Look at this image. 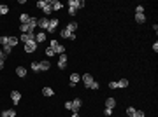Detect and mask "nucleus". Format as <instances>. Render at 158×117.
Masks as SVG:
<instances>
[{
  "label": "nucleus",
  "instance_id": "15",
  "mask_svg": "<svg viewBox=\"0 0 158 117\" xmlns=\"http://www.w3.org/2000/svg\"><path fill=\"white\" fill-rule=\"evenodd\" d=\"M60 37H62V39H70V40H76V33H70L69 30H65V28H63L62 32H60Z\"/></svg>",
  "mask_w": 158,
  "mask_h": 117
},
{
  "label": "nucleus",
  "instance_id": "22",
  "mask_svg": "<svg viewBox=\"0 0 158 117\" xmlns=\"http://www.w3.org/2000/svg\"><path fill=\"white\" fill-rule=\"evenodd\" d=\"M134 20H135V23H139V25H144V23H146V14H135Z\"/></svg>",
  "mask_w": 158,
  "mask_h": 117
},
{
  "label": "nucleus",
  "instance_id": "31",
  "mask_svg": "<svg viewBox=\"0 0 158 117\" xmlns=\"http://www.w3.org/2000/svg\"><path fill=\"white\" fill-rule=\"evenodd\" d=\"M144 10H146L144 9V5H137L135 7V14H144Z\"/></svg>",
  "mask_w": 158,
  "mask_h": 117
},
{
  "label": "nucleus",
  "instance_id": "36",
  "mask_svg": "<svg viewBox=\"0 0 158 117\" xmlns=\"http://www.w3.org/2000/svg\"><path fill=\"white\" fill-rule=\"evenodd\" d=\"M4 67H5V59H0V70H4Z\"/></svg>",
  "mask_w": 158,
  "mask_h": 117
},
{
  "label": "nucleus",
  "instance_id": "38",
  "mask_svg": "<svg viewBox=\"0 0 158 117\" xmlns=\"http://www.w3.org/2000/svg\"><path fill=\"white\" fill-rule=\"evenodd\" d=\"M153 51H155V52H158V42H155V44H153Z\"/></svg>",
  "mask_w": 158,
  "mask_h": 117
},
{
  "label": "nucleus",
  "instance_id": "19",
  "mask_svg": "<svg viewBox=\"0 0 158 117\" xmlns=\"http://www.w3.org/2000/svg\"><path fill=\"white\" fill-rule=\"evenodd\" d=\"M128 86H130L128 79H119V80H118V89H126Z\"/></svg>",
  "mask_w": 158,
  "mask_h": 117
},
{
  "label": "nucleus",
  "instance_id": "20",
  "mask_svg": "<svg viewBox=\"0 0 158 117\" xmlns=\"http://www.w3.org/2000/svg\"><path fill=\"white\" fill-rule=\"evenodd\" d=\"M63 7V4L60 2V0H51V9H53V12L54 10H60Z\"/></svg>",
  "mask_w": 158,
  "mask_h": 117
},
{
  "label": "nucleus",
  "instance_id": "28",
  "mask_svg": "<svg viewBox=\"0 0 158 117\" xmlns=\"http://www.w3.org/2000/svg\"><path fill=\"white\" fill-rule=\"evenodd\" d=\"M7 42H9V35H2V37H0V46H2V47H5Z\"/></svg>",
  "mask_w": 158,
  "mask_h": 117
},
{
  "label": "nucleus",
  "instance_id": "23",
  "mask_svg": "<svg viewBox=\"0 0 158 117\" xmlns=\"http://www.w3.org/2000/svg\"><path fill=\"white\" fill-rule=\"evenodd\" d=\"M28 21H30V16H28L26 12L20 14V25H28Z\"/></svg>",
  "mask_w": 158,
  "mask_h": 117
},
{
  "label": "nucleus",
  "instance_id": "8",
  "mask_svg": "<svg viewBox=\"0 0 158 117\" xmlns=\"http://www.w3.org/2000/svg\"><path fill=\"white\" fill-rule=\"evenodd\" d=\"M21 91H18V89H12L11 91V101L14 103V105H20V101H21Z\"/></svg>",
  "mask_w": 158,
  "mask_h": 117
},
{
  "label": "nucleus",
  "instance_id": "10",
  "mask_svg": "<svg viewBox=\"0 0 158 117\" xmlns=\"http://www.w3.org/2000/svg\"><path fill=\"white\" fill-rule=\"evenodd\" d=\"M56 26H58V20H56V18H49V25H48L46 33H54V32H56Z\"/></svg>",
  "mask_w": 158,
  "mask_h": 117
},
{
  "label": "nucleus",
  "instance_id": "40",
  "mask_svg": "<svg viewBox=\"0 0 158 117\" xmlns=\"http://www.w3.org/2000/svg\"><path fill=\"white\" fill-rule=\"evenodd\" d=\"M0 5H2V4H0Z\"/></svg>",
  "mask_w": 158,
  "mask_h": 117
},
{
  "label": "nucleus",
  "instance_id": "29",
  "mask_svg": "<svg viewBox=\"0 0 158 117\" xmlns=\"http://www.w3.org/2000/svg\"><path fill=\"white\" fill-rule=\"evenodd\" d=\"M44 54H46V58L49 59V58H53V56H54V51H53L51 47H48L46 51H44Z\"/></svg>",
  "mask_w": 158,
  "mask_h": 117
},
{
  "label": "nucleus",
  "instance_id": "9",
  "mask_svg": "<svg viewBox=\"0 0 158 117\" xmlns=\"http://www.w3.org/2000/svg\"><path fill=\"white\" fill-rule=\"evenodd\" d=\"M37 46H39V44H37L35 40H30V42H26V44H25V52H28V54L35 52V51H37Z\"/></svg>",
  "mask_w": 158,
  "mask_h": 117
},
{
  "label": "nucleus",
  "instance_id": "1",
  "mask_svg": "<svg viewBox=\"0 0 158 117\" xmlns=\"http://www.w3.org/2000/svg\"><path fill=\"white\" fill-rule=\"evenodd\" d=\"M65 110H69V112H79L81 108H83V100L81 98H74L72 101H65Z\"/></svg>",
  "mask_w": 158,
  "mask_h": 117
},
{
  "label": "nucleus",
  "instance_id": "21",
  "mask_svg": "<svg viewBox=\"0 0 158 117\" xmlns=\"http://www.w3.org/2000/svg\"><path fill=\"white\" fill-rule=\"evenodd\" d=\"M104 107H105V108H113V110H114L116 100H114V98H107V100H105V103H104Z\"/></svg>",
  "mask_w": 158,
  "mask_h": 117
},
{
  "label": "nucleus",
  "instance_id": "14",
  "mask_svg": "<svg viewBox=\"0 0 158 117\" xmlns=\"http://www.w3.org/2000/svg\"><path fill=\"white\" fill-rule=\"evenodd\" d=\"M16 75L20 79H23V77H26V74H28V70H26V67H23V65H20V67H16Z\"/></svg>",
  "mask_w": 158,
  "mask_h": 117
},
{
  "label": "nucleus",
  "instance_id": "7",
  "mask_svg": "<svg viewBox=\"0 0 158 117\" xmlns=\"http://www.w3.org/2000/svg\"><path fill=\"white\" fill-rule=\"evenodd\" d=\"M56 65H58V68L60 70L67 68V65H69V58H67V54H60V56H58V61H56Z\"/></svg>",
  "mask_w": 158,
  "mask_h": 117
},
{
  "label": "nucleus",
  "instance_id": "12",
  "mask_svg": "<svg viewBox=\"0 0 158 117\" xmlns=\"http://www.w3.org/2000/svg\"><path fill=\"white\" fill-rule=\"evenodd\" d=\"M48 25H49V18H39V21H37V26L41 28V32H46L48 30Z\"/></svg>",
  "mask_w": 158,
  "mask_h": 117
},
{
  "label": "nucleus",
  "instance_id": "2",
  "mask_svg": "<svg viewBox=\"0 0 158 117\" xmlns=\"http://www.w3.org/2000/svg\"><path fill=\"white\" fill-rule=\"evenodd\" d=\"M37 7L46 14V18H49L53 14V9H51V0H39L37 2Z\"/></svg>",
  "mask_w": 158,
  "mask_h": 117
},
{
  "label": "nucleus",
  "instance_id": "4",
  "mask_svg": "<svg viewBox=\"0 0 158 117\" xmlns=\"http://www.w3.org/2000/svg\"><path fill=\"white\" fill-rule=\"evenodd\" d=\"M79 82H81V74H77V72L70 74V77H69V86L74 89L77 84H79Z\"/></svg>",
  "mask_w": 158,
  "mask_h": 117
},
{
  "label": "nucleus",
  "instance_id": "18",
  "mask_svg": "<svg viewBox=\"0 0 158 117\" xmlns=\"http://www.w3.org/2000/svg\"><path fill=\"white\" fill-rule=\"evenodd\" d=\"M16 110L14 108H5V110H2V117H16Z\"/></svg>",
  "mask_w": 158,
  "mask_h": 117
},
{
  "label": "nucleus",
  "instance_id": "17",
  "mask_svg": "<svg viewBox=\"0 0 158 117\" xmlns=\"http://www.w3.org/2000/svg\"><path fill=\"white\" fill-rule=\"evenodd\" d=\"M42 96H46V98H51V96H54V89H53V88H49V86L42 88Z\"/></svg>",
  "mask_w": 158,
  "mask_h": 117
},
{
  "label": "nucleus",
  "instance_id": "16",
  "mask_svg": "<svg viewBox=\"0 0 158 117\" xmlns=\"http://www.w3.org/2000/svg\"><path fill=\"white\" fill-rule=\"evenodd\" d=\"M46 39H48L46 32H39V33H35V42H37V44H44Z\"/></svg>",
  "mask_w": 158,
  "mask_h": 117
},
{
  "label": "nucleus",
  "instance_id": "6",
  "mask_svg": "<svg viewBox=\"0 0 158 117\" xmlns=\"http://www.w3.org/2000/svg\"><path fill=\"white\" fill-rule=\"evenodd\" d=\"M84 5H86L84 0H69V7H70V9L79 10V9H84Z\"/></svg>",
  "mask_w": 158,
  "mask_h": 117
},
{
  "label": "nucleus",
  "instance_id": "5",
  "mask_svg": "<svg viewBox=\"0 0 158 117\" xmlns=\"http://www.w3.org/2000/svg\"><path fill=\"white\" fill-rule=\"evenodd\" d=\"M81 80H83V84H84V88L86 89H90L91 88V84L95 82V79L91 74H84V75H81Z\"/></svg>",
  "mask_w": 158,
  "mask_h": 117
},
{
  "label": "nucleus",
  "instance_id": "35",
  "mask_svg": "<svg viewBox=\"0 0 158 117\" xmlns=\"http://www.w3.org/2000/svg\"><path fill=\"white\" fill-rule=\"evenodd\" d=\"M76 14H77V10H76V9H70V7H69V16H76Z\"/></svg>",
  "mask_w": 158,
  "mask_h": 117
},
{
  "label": "nucleus",
  "instance_id": "32",
  "mask_svg": "<svg viewBox=\"0 0 158 117\" xmlns=\"http://www.w3.org/2000/svg\"><path fill=\"white\" fill-rule=\"evenodd\" d=\"M104 116L105 117H111V116H113V108H105L104 107Z\"/></svg>",
  "mask_w": 158,
  "mask_h": 117
},
{
  "label": "nucleus",
  "instance_id": "34",
  "mask_svg": "<svg viewBox=\"0 0 158 117\" xmlns=\"http://www.w3.org/2000/svg\"><path fill=\"white\" fill-rule=\"evenodd\" d=\"M134 117H146V114H144V110H135Z\"/></svg>",
  "mask_w": 158,
  "mask_h": 117
},
{
  "label": "nucleus",
  "instance_id": "13",
  "mask_svg": "<svg viewBox=\"0 0 158 117\" xmlns=\"http://www.w3.org/2000/svg\"><path fill=\"white\" fill-rule=\"evenodd\" d=\"M20 40L23 44H26V42H30V40H35V33H21Z\"/></svg>",
  "mask_w": 158,
  "mask_h": 117
},
{
  "label": "nucleus",
  "instance_id": "26",
  "mask_svg": "<svg viewBox=\"0 0 158 117\" xmlns=\"http://www.w3.org/2000/svg\"><path fill=\"white\" fill-rule=\"evenodd\" d=\"M135 110H137V108H135V107H132V105H130V107H126V117H134Z\"/></svg>",
  "mask_w": 158,
  "mask_h": 117
},
{
  "label": "nucleus",
  "instance_id": "33",
  "mask_svg": "<svg viewBox=\"0 0 158 117\" xmlns=\"http://www.w3.org/2000/svg\"><path fill=\"white\" fill-rule=\"evenodd\" d=\"M109 89H118V80H111L109 82Z\"/></svg>",
  "mask_w": 158,
  "mask_h": 117
},
{
  "label": "nucleus",
  "instance_id": "3",
  "mask_svg": "<svg viewBox=\"0 0 158 117\" xmlns=\"http://www.w3.org/2000/svg\"><path fill=\"white\" fill-rule=\"evenodd\" d=\"M49 47L54 51V54H65V49H67L63 44H60L56 39H51V42H49Z\"/></svg>",
  "mask_w": 158,
  "mask_h": 117
},
{
  "label": "nucleus",
  "instance_id": "39",
  "mask_svg": "<svg viewBox=\"0 0 158 117\" xmlns=\"http://www.w3.org/2000/svg\"><path fill=\"white\" fill-rule=\"evenodd\" d=\"M0 16H2V14H0Z\"/></svg>",
  "mask_w": 158,
  "mask_h": 117
},
{
  "label": "nucleus",
  "instance_id": "27",
  "mask_svg": "<svg viewBox=\"0 0 158 117\" xmlns=\"http://www.w3.org/2000/svg\"><path fill=\"white\" fill-rule=\"evenodd\" d=\"M0 14H2V16H5V14H9V5H5V4H2V5H0Z\"/></svg>",
  "mask_w": 158,
  "mask_h": 117
},
{
  "label": "nucleus",
  "instance_id": "30",
  "mask_svg": "<svg viewBox=\"0 0 158 117\" xmlns=\"http://www.w3.org/2000/svg\"><path fill=\"white\" fill-rule=\"evenodd\" d=\"M90 89H91V91H98V89H100V82H98V80H95Z\"/></svg>",
  "mask_w": 158,
  "mask_h": 117
},
{
  "label": "nucleus",
  "instance_id": "25",
  "mask_svg": "<svg viewBox=\"0 0 158 117\" xmlns=\"http://www.w3.org/2000/svg\"><path fill=\"white\" fill-rule=\"evenodd\" d=\"M65 30H69L70 33H74V32L77 30V23H76V21H70V23H69V25L65 26Z\"/></svg>",
  "mask_w": 158,
  "mask_h": 117
},
{
  "label": "nucleus",
  "instance_id": "24",
  "mask_svg": "<svg viewBox=\"0 0 158 117\" xmlns=\"http://www.w3.org/2000/svg\"><path fill=\"white\" fill-rule=\"evenodd\" d=\"M30 70L33 72V74H39V72H41V68H39V59L30 63Z\"/></svg>",
  "mask_w": 158,
  "mask_h": 117
},
{
  "label": "nucleus",
  "instance_id": "11",
  "mask_svg": "<svg viewBox=\"0 0 158 117\" xmlns=\"http://www.w3.org/2000/svg\"><path fill=\"white\" fill-rule=\"evenodd\" d=\"M39 68L41 72H48V70H51V61L46 58V59H39Z\"/></svg>",
  "mask_w": 158,
  "mask_h": 117
},
{
  "label": "nucleus",
  "instance_id": "37",
  "mask_svg": "<svg viewBox=\"0 0 158 117\" xmlns=\"http://www.w3.org/2000/svg\"><path fill=\"white\" fill-rule=\"evenodd\" d=\"M5 58H7V56L4 54V51H2V47H0V59H5Z\"/></svg>",
  "mask_w": 158,
  "mask_h": 117
}]
</instances>
